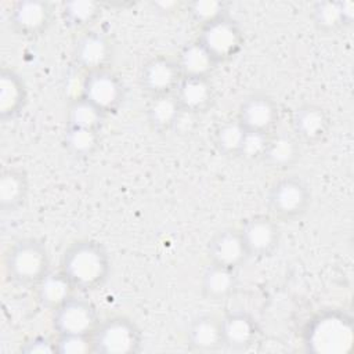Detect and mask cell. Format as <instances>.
Listing matches in <instances>:
<instances>
[{
	"instance_id": "3957f363",
	"label": "cell",
	"mask_w": 354,
	"mask_h": 354,
	"mask_svg": "<svg viewBox=\"0 0 354 354\" xmlns=\"http://www.w3.org/2000/svg\"><path fill=\"white\" fill-rule=\"evenodd\" d=\"M4 268L11 282L19 286L35 288L50 271L47 246L36 238L18 239L6 253Z\"/></svg>"
},
{
	"instance_id": "f546056e",
	"label": "cell",
	"mask_w": 354,
	"mask_h": 354,
	"mask_svg": "<svg viewBox=\"0 0 354 354\" xmlns=\"http://www.w3.org/2000/svg\"><path fill=\"white\" fill-rule=\"evenodd\" d=\"M246 130L235 119H228L217 126L214 131V147L223 155L228 158H238V152Z\"/></svg>"
},
{
	"instance_id": "7402d4cb",
	"label": "cell",
	"mask_w": 354,
	"mask_h": 354,
	"mask_svg": "<svg viewBox=\"0 0 354 354\" xmlns=\"http://www.w3.org/2000/svg\"><path fill=\"white\" fill-rule=\"evenodd\" d=\"M33 289L37 303L51 313L69 300L76 290L61 270H50Z\"/></svg>"
},
{
	"instance_id": "1f68e13d",
	"label": "cell",
	"mask_w": 354,
	"mask_h": 354,
	"mask_svg": "<svg viewBox=\"0 0 354 354\" xmlns=\"http://www.w3.org/2000/svg\"><path fill=\"white\" fill-rule=\"evenodd\" d=\"M270 134L259 131H246L238 152V158L246 162H261L267 149Z\"/></svg>"
},
{
	"instance_id": "f1b7e54d",
	"label": "cell",
	"mask_w": 354,
	"mask_h": 354,
	"mask_svg": "<svg viewBox=\"0 0 354 354\" xmlns=\"http://www.w3.org/2000/svg\"><path fill=\"white\" fill-rule=\"evenodd\" d=\"M105 115L82 95L72 100L66 109V126L90 130H101Z\"/></svg>"
},
{
	"instance_id": "ba28073f",
	"label": "cell",
	"mask_w": 354,
	"mask_h": 354,
	"mask_svg": "<svg viewBox=\"0 0 354 354\" xmlns=\"http://www.w3.org/2000/svg\"><path fill=\"white\" fill-rule=\"evenodd\" d=\"M95 306L83 297L72 296L53 311L51 326L55 335H93L100 324Z\"/></svg>"
},
{
	"instance_id": "ffe728a7",
	"label": "cell",
	"mask_w": 354,
	"mask_h": 354,
	"mask_svg": "<svg viewBox=\"0 0 354 354\" xmlns=\"http://www.w3.org/2000/svg\"><path fill=\"white\" fill-rule=\"evenodd\" d=\"M301 156V144L292 131H272L261 162L278 171L292 169Z\"/></svg>"
},
{
	"instance_id": "603a6c76",
	"label": "cell",
	"mask_w": 354,
	"mask_h": 354,
	"mask_svg": "<svg viewBox=\"0 0 354 354\" xmlns=\"http://www.w3.org/2000/svg\"><path fill=\"white\" fill-rule=\"evenodd\" d=\"M183 115L184 112L174 94L152 97L145 108V118L149 127L159 134L171 131Z\"/></svg>"
},
{
	"instance_id": "4316f807",
	"label": "cell",
	"mask_w": 354,
	"mask_h": 354,
	"mask_svg": "<svg viewBox=\"0 0 354 354\" xmlns=\"http://www.w3.org/2000/svg\"><path fill=\"white\" fill-rule=\"evenodd\" d=\"M102 7L91 0H72L61 4V18L71 29L88 30L101 17Z\"/></svg>"
},
{
	"instance_id": "d4e9b609",
	"label": "cell",
	"mask_w": 354,
	"mask_h": 354,
	"mask_svg": "<svg viewBox=\"0 0 354 354\" xmlns=\"http://www.w3.org/2000/svg\"><path fill=\"white\" fill-rule=\"evenodd\" d=\"M29 192L26 173L18 167H7L0 174V209L12 213L22 207Z\"/></svg>"
},
{
	"instance_id": "5b68a950",
	"label": "cell",
	"mask_w": 354,
	"mask_h": 354,
	"mask_svg": "<svg viewBox=\"0 0 354 354\" xmlns=\"http://www.w3.org/2000/svg\"><path fill=\"white\" fill-rule=\"evenodd\" d=\"M91 337L95 354H136L142 347L141 329L124 315L101 319Z\"/></svg>"
},
{
	"instance_id": "d6986e66",
	"label": "cell",
	"mask_w": 354,
	"mask_h": 354,
	"mask_svg": "<svg viewBox=\"0 0 354 354\" xmlns=\"http://www.w3.org/2000/svg\"><path fill=\"white\" fill-rule=\"evenodd\" d=\"M28 102V88L22 76L11 68L0 72V119L8 122L15 119Z\"/></svg>"
},
{
	"instance_id": "9c48e42d",
	"label": "cell",
	"mask_w": 354,
	"mask_h": 354,
	"mask_svg": "<svg viewBox=\"0 0 354 354\" xmlns=\"http://www.w3.org/2000/svg\"><path fill=\"white\" fill-rule=\"evenodd\" d=\"M249 259H267L275 253L281 242V228L270 214L248 217L238 228Z\"/></svg>"
},
{
	"instance_id": "4dcf8cb0",
	"label": "cell",
	"mask_w": 354,
	"mask_h": 354,
	"mask_svg": "<svg viewBox=\"0 0 354 354\" xmlns=\"http://www.w3.org/2000/svg\"><path fill=\"white\" fill-rule=\"evenodd\" d=\"M189 19L199 28L228 17V3L220 0H194L185 4Z\"/></svg>"
},
{
	"instance_id": "30bf717a",
	"label": "cell",
	"mask_w": 354,
	"mask_h": 354,
	"mask_svg": "<svg viewBox=\"0 0 354 354\" xmlns=\"http://www.w3.org/2000/svg\"><path fill=\"white\" fill-rule=\"evenodd\" d=\"M54 21V6L46 0L15 1L8 12L11 29L24 37H37L46 33Z\"/></svg>"
},
{
	"instance_id": "6da1fadb",
	"label": "cell",
	"mask_w": 354,
	"mask_h": 354,
	"mask_svg": "<svg viewBox=\"0 0 354 354\" xmlns=\"http://www.w3.org/2000/svg\"><path fill=\"white\" fill-rule=\"evenodd\" d=\"M59 270L76 290L93 292L102 288L108 281L111 257L101 242L77 239L64 250Z\"/></svg>"
},
{
	"instance_id": "484cf974",
	"label": "cell",
	"mask_w": 354,
	"mask_h": 354,
	"mask_svg": "<svg viewBox=\"0 0 354 354\" xmlns=\"http://www.w3.org/2000/svg\"><path fill=\"white\" fill-rule=\"evenodd\" d=\"M176 62L183 77H210L217 66V62L198 40L184 44Z\"/></svg>"
},
{
	"instance_id": "7c38bea8",
	"label": "cell",
	"mask_w": 354,
	"mask_h": 354,
	"mask_svg": "<svg viewBox=\"0 0 354 354\" xmlns=\"http://www.w3.org/2000/svg\"><path fill=\"white\" fill-rule=\"evenodd\" d=\"M72 57L77 68L84 73L109 69L113 58V44L106 33L88 29L75 41Z\"/></svg>"
},
{
	"instance_id": "83f0119b",
	"label": "cell",
	"mask_w": 354,
	"mask_h": 354,
	"mask_svg": "<svg viewBox=\"0 0 354 354\" xmlns=\"http://www.w3.org/2000/svg\"><path fill=\"white\" fill-rule=\"evenodd\" d=\"M62 144L72 156L84 159L98 151L101 144L100 131L66 126L62 137Z\"/></svg>"
},
{
	"instance_id": "8992f818",
	"label": "cell",
	"mask_w": 354,
	"mask_h": 354,
	"mask_svg": "<svg viewBox=\"0 0 354 354\" xmlns=\"http://www.w3.org/2000/svg\"><path fill=\"white\" fill-rule=\"evenodd\" d=\"M218 64L236 57L243 46V32L230 15L201 28L196 39Z\"/></svg>"
},
{
	"instance_id": "52a82bcc",
	"label": "cell",
	"mask_w": 354,
	"mask_h": 354,
	"mask_svg": "<svg viewBox=\"0 0 354 354\" xmlns=\"http://www.w3.org/2000/svg\"><path fill=\"white\" fill-rule=\"evenodd\" d=\"M80 95L108 116L115 113L123 104L126 88L113 71L102 69L84 73Z\"/></svg>"
},
{
	"instance_id": "8fae6325",
	"label": "cell",
	"mask_w": 354,
	"mask_h": 354,
	"mask_svg": "<svg viewBox=\"0 0 354 354\" xmlns=\"http://www.w3.org/2000/svg\"><path fill=\"white\" fill-rule=\"evenodd\" d=\"M181 79L176 58L163 54L148 58L138 72L140 88L149 98L174 94Z\"/></svg>"
},
{
	"instance_id": "4fadbf2b",
	"label": "cell",
	"mask_w": 354,
	"mask_h": 354,
	"mask_svg": "<svg viewBox=\"0 0 354 354\" xmlns=\"http://www.w3.org/2000/svg\"><path fill=\"white\" fill-rule=\"evenodd\" d=\"M236 120L246 131L271 134L279 120V109L274 98L264 93H253L242 100Z\"/></svg>"
},
{
	"instance_id": "ac0fdd59",
	"label": "cell",
	"mask_w": 354,
	"mask_h": 354,
	"mask_svg": "<svg viewBox=\"0 0 354 354\" xmlns=\"http://www.w3.org/2000/svg\"><path fill=\"white\" fill-rule=\"evenodd\" d=\"M174 95L183 112L195 116L212 108L216 91L210 77H183Z\"/></svg>"
},
{
	"instance_id": "277c9868",
	"label": "cell",
	"mask_w": 354,
	"mask_h": 354,
	"mask_svg": "<svg viewBox=\"0 0 354 354\" xmlns=\"http://www.w3.org/2000/svg\"><path fill=\"white\" fill-rule=\"evenodd\" d=\"M270 216L281 221L301 218L311 205V189L297 176H286L271 184L266 198Z\"/></svg>"
},
{
	"instance_id": "2e32d148",
	"label": "cell",
	"mask_w": 354,
	"mask_h": 354,
	"mask_svg": "<svg viewBox=\"0 0 354 354\" xmlns=\"http://www.w3.org/2000/svg\"><path fill=\"white\" fill-rule=\"evenodd\" d=\"M209 261L227 268L238 270L242 267L249 254L238 228H223L217 231L207 243Z\"/></svg>"
},
{
	"instance_id": "7a4b0ae2",
	"label": "cell",
	"mask_w": 354,
	"mask_h": 354,
	"mask_svg": "<svg viewBox=\"0 0 354 354\" xmlns=\"http://www.w3.org/2000/svg\"><path fill=\"white\" fill-rule=\"evenodd\" d=\"M353 319L340 310H324L304 329L307 351L317 354L346 353L353 344Z\"/></svg>"
},
{
	"instance_id": "5bb4252c",
	"label": "cell",
	"mask_w": 354,
	"mask_h": 354,
	"mask_svg": "<svg viewBox=\"0 0 354 354\" xmlns=\"http://www.w3.org/2000/svg\"><path fill=\"white\" fill-rule=\"evenodd\" d=\"M330 127V119L324 106L304 102L292 113V134L300 144L315 145L324 141Z\"/></svg>"
},
{
	"instance_id": "e0dca14e",
	"label": "cell",
	"mask_w": 354,
	"mask_h": 354,
	"mask_svg": "<svg viewBox=\"0 0 354 354\" xmlns=\"http://www.w3.org/2000/svg\"><path fill=\"white\" fill-rule=\"evenodd\" d=\"M310 17L317 30L325 35L350 28L354 21V3L350 0H322L311 6Z\"/></svg>"
},
{
	"instance_id": "9a60e30c",
	"label": "cell",
	"mask_w": 354,
	"mask_h": 354,
	"mask_svg": "<svg viewBox=\"0 0 354 354\" xmlns=\"http://www.w3.org/2000/svg\"><path fill=\"white\" fill-rule=\"evenodd\" d=\"M223 347L231 351H246L259 339L260 328L256 318L243 310H236L220 318Z\"/></svg>"
},
{
	"instance_id": "cb8c5ba5",
	"label": "cell",
	"mask_w": 354,
	"mask_h": 354,
	"mask_svg": "<svg viewBox=\"0 0 354 354\" xmlns=\"http://www.w3.org/2000/svg\"><path fill=\"white\" fill-rule=\"evenodd\" d=\"M238 288L236 270L209 263L201 278V292L212 301H223Z\"/></svg>"
},
{
	"instance_id": "836d02e7",
	"label": "cell",
	"mask_w": 354,
	"mask_h": 354,
	"mask_svg": "<svg viewBox=\"0 0 354 354\" xmlns=\"http://www.w3.org/2000/svg\"><path fill=\"white\" fill-rule=\"evenodd\" d=\"M24 354H50L55 353V339L47 336H35L24 342L19 347Z\"/></svg>"
},
{
	"instance_id": "d6a6232c",
	"label": "cell",
	"mask_w": 354,
	"mask_h": 354,
	"mask_svg": "<svg viewBox=\"0 0 354 354\" xmlns=\"http://www.w3.org/2000/svg\"><path fill=\"white\" fill-rule=\"evenodd\" d=\"M55 353L88 354L94 353L91 335H55Z\"/></svg>"
},
{
	"instance_id": "44dd1931",
	"label": "cell",
	"mask_w": 354,
	"mask_h": 354,
	"mask_svg": "<svg viewBox=\"0 0 354 354\" xmlns=\"http://www.w3.org/2000/svg\"><path fill=\"white\" fill-rule=\"evenodd\" d=\"M187 344L199 353H212L223 347L220 318L202 314L195 317L185 332Z\"/></svg>"
}]
</instances>
